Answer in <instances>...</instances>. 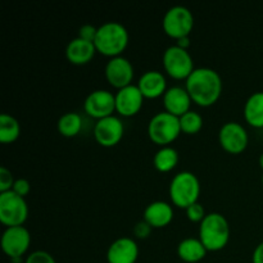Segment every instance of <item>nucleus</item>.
Here are the masks:
<instances>
[{"mask_svg": "<svg viewBox=\"0 0 263 263\" xmlns=\"http://www.w3.org/2000/svg\"><path fill=\"white\" fill-rule=\"evenodd\" d=\"M185 89L195 104L211 107L216 104L222 92V79L216 69L198 67L185 81Z\"/></svg>", "mask_w": 263, "mask_h": 263, "instance_id": "nucleus-1", "label": "nucleus"}, {"mask_svg": "<svg viewBox=\"0 0 263 263\" xmlns=\"http://www.w3.org/2000/svg\"><path fill=\"white\" fill-rule=\"evenodd\" d=\"M130 35L122 23L109 21L98 27L97 37H95V48L98 53L109 58L120 57L127 48Z\"/></svg>", "mask_w": 263, "mask_h": 263, "instance_id": "nucleus-2", "label": "nucleus"}, {"mask_svg": "<svg viewBox=\"0 0 263 263\" xmlns=\"http://www.w3.org/2000/svg\"><path fill=\"white\" fill-rule=\"evenodd\" d=\"M199 239L208 252H218L230 240V225L221 213H207L199 223Z\"/></svg>", "mask_w": 263, "mask_h": 263, "instance_id": "nucleus-3", "label": "nucleus"}, {"mask_svg": "<svg viewBox=\"0 0 263 263\" xmlns=\"http://www.w3.org/2000/svg\"><path fill=\"white\" fill-rule=\"evenodd\" d=\"M170 198L177 208L186 210L198 202L200 195L199 179L190 171H182L175 175L170 182Z\"/></svg>", "mask_w": 263, "mask_h": 263, "instance_id": "nucleus-4", "label": "nucleus"}, {"mask_svg": "<svg viewBox=\"0 0 263 263\" xmlns=\"http://www.w3.org/2000/svg\"><path fill=\"white\" fill-rule=\"evenodd\" d=\"M180 134H181L180 118L166 110L154 115L148 123L149 139L161 148L174 143Z\"/></svg>", "mask_w": 263, "mask_h": 263, "instance_id": "nucleus-5", "label": "nucleus"}, {"mask_svg": "<svg viewBox=\"0 0 263 263\" xmlns=\"http://www.w3.org/2000/svg\"><path fill=\"white\" fill-rule=\"evenodd\" d=\"M162 27L164 33L175 40L189 37L194 27V15L184 5H174L163 15Z\"/></svg>", "mask_w": 263, "mask_h": 263, "instance_id": "nucleus-6", "label": "nucleus"}, {"mask_svg": "<svg viewBox=\"0 0 263 263\" xmlns=\"http://www.w3.org/2000/svg\"><path fill=\"white\" fill-rule=\"evenodd\" d=\"M163 68L168 76L175 80H185L193 73L195 69L194 61L187 49L181 48L179 45H171L164 50L163 58Z\"/></svg>", "mask_w": 263, "mask_h": 263, "instance_id": "nucleus-7", "label": "nucleus"}, {"mask_svg": "<svg viewBox=\"0 0 263 263\" xmlns=\"http://www.w3.org/2000/svg\"><path fill=\"white\" fill-rule=\"evenodd\" d=\"M28 217V205L25 198L14 192L0 193V221L7 228L23 226Z\"/></svg>", "mask_w": 263, "mask_h": 263, "instance_id": "nucleus-8", "label": "nucleus"}, {"mask_svg": "<svg viewBox=\"0 0 263 263\" xmlns=\"http://www.w3.org/2000/svg\"><path fill=\"white\" fill-rule=\"evenodd\" d=\"M31 246V234L25 226L7 228L2 235L3 252L10 259L22 258Z\"/></svg>", "mask_w": 263, "mask_h": 263, "instance_id": "nucleus-9", "label": "nucleus"}, {"mask_svg": "<svg viewBox=\"0 0 263 263\" xmlns=\"http://www.w3.org/2000/svg\"><path fill=\"white\" fill-rule=\"evenodd\" d=\"M218 141L223 151L230 154H240L247 149L249 136L246 127L238 122H226L221 126L218 133Z\"/></svg>", "mask_w": 263, "mask_h": 263, "instance_id": "nucleus-10", "label": "nucleus"}, {"mask_svg": "<svg viewBox=\"0 0 263 263\" xmlns=\"http://www.w3.org/2000/svg\"><path fill=\"white\" fill-rule=\"evenodd\" d=\"M123 134H125L123 122L115 115L98 120L94 126L95 140L104 148H112L117 145L122 140Z\"/></svg>", "mask_w": 263, "mask_h": 263, "instance_id": "nucleus-11", "label": "nucleus"}, {"mask_svg": "<svg viewBox=\"0 0 263 263\" xmlns=\"http://www.w3.org/2000/svg\"><path fill=\"white\" fill-rule=\"evenodd\" d=\"M84 109L87 116L102 120L113 116L116 112V97L109 90L98 89L90 92L84 102Z\"/></svg>", "mask_w": 263, "mask_h": 263, "instance_id": "nucleus-12", "label": "nucleus"}, {"mask_svg": "<svg viewBox=\"0 0 263 263\" xmlns=\"http://www.w3.org/2000/svg\"><path fill=\"white\" fill-rule=\"evenodd\" d=\"M104 74L110 86L120 90L128 85H133L135 71H134L133 63L127 58L120 55L109 58V61L105 64Z\"/></svg>", "mask_w": 263, "mask_h": 263, "instance_id": "nucleus-13", "label": "nucleus"}, {"mask_svg": "<svg viewBox=\"0 0 263 263\" xmlns=\"http://www.w3.org/2000/svg\"><path fill=\"white\" fill-rule=\"evenodd\" d=\"M116 97V112L123 117H133L138 115L143 108L144 99L138 85H128L123 89L117 90Z\"/></svg>", "mask_w": 263, "mask_h": 263, "instance_id": "nucleus-14", "label": "nucleus"}, {"mask_svg": "<svg viewBox=\"0 0 263 263\" xmlns=\"http://www.w3.org/2000/svg\"><path fill=\"white\" fill-rule=\"evenodd\" d=\"M138 258L139 246L133 238L121 236L108 247V263H136Z\"/></svg>", "mask_w": 263, "mask_h": 263, "instance_id": "nucleus-15", "label": "nucleus"}, {"mask_svg": "<svg viewBox=\"0 0 263 263\" xmlns=\"http://www.w3.org/2000/svg\"><path fill=\"white\" fill-rule=\"evenodd\" d=\"M164 110L176 117H181L190 110L193 100L185 87L172 86L167 89L163 97Z\"/></svg>", "mask_w": 263, "mask_h": 263, "instance_id": "nucleus-16", "label": "nucleus"}, {"mask_svg": "<svg viewBox=\"0 0 263 263\" xmlns=\"http://www.w3.org/2000/svg\"><path fill=\"white\" fill-rule=\"evenodd\" d=\"M143 220L153 229H162L168 226L174 220V208L170 203L156 200L146 205L143 213Z\"/></svg>", "mask_w": 263, "mask_h": 263, "instance_id": "nucleus-17", "label": "nucleus"}, {"mask_svg": "<svg viewBox=\"0 0 263 263\" xmlns=\"http://www.w3.org/2000/svg\"><path fill=\"white\" fill-rule=\"evenodd\" d=\"M138 87L145 99H156L163 97L167 91V80L162 72L146 71L140 76Z\"/></svg>", "mask_w": 263, "mask_h": 263, "instance_id": "nucleus-18", "label": "nucleus"}, {"mask_svg": "<svg viewBox=\"0 0 263 263\" xmlns=\"http://www.w3.org/2000/svg\"><path fill=\"white\" fill-rule=\"evenodd\" d=\"M95 53H98L95 44L91 41H86L81 37H74L67 44L66 57L69 63L76 64V66H82L91 62L94 58Z\"/></svg>", "mask_w": 263, "mask_h": 263, "instance_id": "nucleus-19", "label": "nucleus"}, {"mask_svg": "<svg viewBox=\"0 0 263 263\" xmlns=\"http://www.w3.org/2000/svg\"><path fill=\"white\" fill-rule=\"evenodd\" d=\"M207 249L203 246L200 239L186 238L182 239L177 246V256L186 263H198L202 261L207 254Z\"/></svg>", "mask_w": 263, "mask_h": 263, "instance_id": "nucleus-20", "label": "nucleus"}, {"mask_svg": "<svg viewBox=\"0 0 263 263\" xmlns=\"http://www.w3.org/2000/svg\"><path fill=\"white\" fill-rule=\"evenodd\" d=\"M244 118L252 127L263 128V91L249 95L244 104Z\"/></svg>", "mask_w": 263, "mask_h": 263, "instance_id": "nucleus-21", "label": "nucleus"}, {"mask_svg": "<svg viewBox=\"0 0 263 263\" xmlns=\"http://www.w3.org/2000/svg\"><path fill=\"white\" fill-rule=\"evenodd\" d=\"M179 163V153L172 146H162L154 154V168L159 172H171Z\"/></svg>", "mask_w": 263, "mask_h": 263, "instance_id": "nucleus-22", "label": "nucleus"}, {"mask_svg": "<svg viewBox=\"0 0 263 263\" xmlns=\"http://www.w3.org/2000/svg\"><path fill=\"white\" fill-rule=\"evenodd\" d=\"M57 128L59 134L66 138H74L80 134L82 128V118L76 112H67L61 116L57 122Z\"/></svg>", "mask_w": 263, "mask_h": 263, "instance_id": "nucleus-23", "label": "nucleus"}, {"mask_svg": "<svg viewBox=\"0 0 263 263\" xmlns=\"http://www.w3.org/2000/svg\"><path fill=\"white\" fill-rule=\"evenodd\" d=\"M21 135V125L18 120L8 113L0 116V141L3 144L14 143Z\"/></svg>", "mask_w": 263, "mask_h": 263, "instance_id": "nucleus-24", "label": "nucleus"}, {"mask_svg": "<svg viewBox=\"0 0 263 263\" xmlns=\"http://www.w3.org/2000/svg\"><path fill=\"white\" fill-rule=\"evenodd\" d=\"M180 118V126H181V133L186 135H195L199 133L203 127V117L195 110L190 109Z\"/></svg>", "mask_w": 263, "mask_h": 263, "instance_id": "nucleus-25", "label": "nucleus"}, {"mask_svg": "<svg viewBox=\"0 0 263 263\" xmlns=\"http://www.w3.org/2000/svg\"><path fill=\"white\" fill-rule=\"evenodd\" d=\"M14 181L15 179L14 176H13L12 171L4 166L0 167V193H5L12 190Z\"/></svg>", "mask_w": 263, "mask_h": 263, "instance_id": "nucleus-26", "label": "nucleus"}, {"mask_svg": "<svg viewBox=\"0 0 263 263\" xmlns=\"http://www.w3.org/2000/svg\"><path fill=\"white\" fill-rule=\"evenodd\" d=\"M185 211H186L187 218H189L192 222H199L200 223L203 220H204L205 216H207L204 207H203L199 202L192 204L190 207H187Z\"/></svg>", "mask_w": 263, "mask_h": 263, "instance_id": "nucleus-27", "label": "nucleus"}, {"mask_svg": "<svg viewBox=\"0 0 263 263\" xmlns=\"http://www.w3.org/2000/svg\"><path fill=\"white\" fill-rule=\"evenodd\" d=\"M25 263H57L54 257L45 251H35L28 254Z\"/></svg>", "mask_w": 263, "mask_h": 263, "instance_id": "nucleus-28", "label": "nucleus"}, {"mask_svg": "<svg viewBox=\"0 0 263 263\" xmlns=\"http://www.w3.org/2000/svg\"><path fill=\"white\" fill-rule=\"evenodd\" d=\"M12 192H14L15 194L20 195V197L26 198L31 192L30 181L26 179H15L14 185H13L12 187Z\"/></svg>", "mask_w": 263, "mask_h": 263, "instance_id": "nucleus-29", "label": "nucleus"}, {"mask_svg": "<svg viewBox=\"0 0 263 263\" xmlns=\"http://www.w3.org/2000/svg\"><path fill=\"white\" fill-rule=\"evenodd\" d=\"M152 230H153V228L146 221L141 220L134 226V235L138 239H146L152 234Z\"/></svg>", "mask_w": 263, "mask_h": 263, "instance_id": "nucleus-30", "label": "nucleus"}, {"mask_svg": "<svg viewBox=\"0 0 263 263\" xmlns=\"http://www.w3.org/2000/svg\"><path fill=\"white\" fill-rule=\"evenodd\" d=\"M97 33H98V27L92 25H84L80 27L79 30V37L84 39L86 41H91L94 43L95 37H97Z\"/></svg>", "mask_w": 263, "mask_h": 263, "instance_id": "nucleus-31", "label": "nucleus"}, {"mask_svg": "<svg viewBox=\"0 0 263 263\" xmlns=\"http://www.w3.org/2000/svg\"><path fill=\"white\" fill-rule=\"evenodd\" d=\"M252 262L253 263H263V241L254 248L253 254H252Z\"/></svg>", "mask_w": 263, "mask_h": 263, "instance_id": "nucleus-32", "label": "nucleus"}, {"mask_svg": "<svg viewBox=\"0 0 263 263\" xmlns=\"http://www.w3.org/2000/svg\"><path fill=\"white\" fill-rule=\"evenodd\" d=\"M176 45L181 46V48H184V49H187V48H189V45H190V40H189V37L180 39V40H177Z\"/></svg>", "mask_w": 263, "mask_h": 263, "instance_id": "nucleus-33", "label": "nucleus"}, {"mask_svg": "<svg viewBox=\"0 0 263 263\" xmlns=\"http://www.w3.org/2000/svg\"><path fill=\"white\" fill-rule=\"evenodd\" d=\"M259 166H261V168L263 170V153L259 156Z\"/></svg>", "mask_w": 263, "mask_h": 263, "instance_id": "nucleus-34", "label": "nucleus"}, {"mask_svg": "<svg viewBox=\"0 0 263 263\" xmlns=\"http://www.w3.org/2000/svg\"><path fill=\"white\" fill-rule=\"evenodd\" d=\"M262 186H263V175H262Z\"/></svg>", "mask_w": 263, "mask_h": 263, "instance_id": "nucleus-35", "label": "nucleus"}]
</instances>
